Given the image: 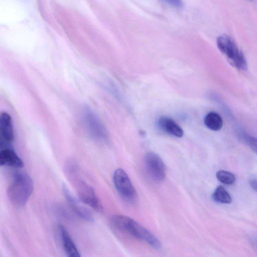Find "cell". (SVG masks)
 Masks as SVG:
<instances>
[{
	"label": "cell",
	"mask_w": 257,
	"mask_h": 257,
	"mask_svg": "<svg viewBox=\"0 0 257 257\" xmlns=\"http://www.w3.org/2000/svg\"><path fill=\"white\" fill-rule=\"evenodd\" d=\"M110 222L115 228L145 242L155 249H159L161 247L160 241L154 235L137 221L128 216L113 215L110 219Z\"/></svg>",
	"instance_id": "1"
},
{
	"label": "cell",
	"mask_w": 257,
	"mask_h": 257,
	"mask_svg": "<svg viewBox=\"0 0 257 257\" xmlns=\"http://www.w3.org/2000/svg\"><path fill=\"white\" fill-rule=\"evenodd\" d=\"M34 189L31 177L24 172L15 173L8 185L7 194L10 200L17 205H24Z\"/></svg>",
	"instance_id": "2"
},
{
	"label": "cell",
	"mask_w": 257,
	"mask_h": 257,
	"mask_svg": "<svg viewBox=\"0 0 257 257\" xmlns=\"http://www.w3.org/2000/svg\"><path fill=\"white\" fill-rule=\"evenodd\" d=\"M217 45L232 66L239 70H246L245 57L230 37L226 35L220 36L217 39Z\"/></svg>",
	"instance_id": "3"
},
{
	"label": "cell",
	"mask_w": 257,
	"mask_h": 257,
	"mask_svg": "<svg viewBox=\"0 0 257 257\" xmlns=\"http://www.w3.org/2000/svg\"><path fill=\"white\" fill-rule=\"evenodd\" d=\"M82 118L89 135L94 140L104 141L107 138L105 127L96 114L89 107L83 110Z\"/></svg>",
	"instance_id": "4"
},
{
	"label": "cell",
	"mask_w": 257,
	"mask_h": 257,
	"mask_svg": "<svg viewBox=\"0 0 257 257\" xmlns=\"http://www.w3.org/2000/svg\"><path fill=\"white\" fill-rule=\"evenodd\" d=\"M113 180L115 187L123 199L129 202L136 200L137 193L136 189L123 170L116 169L113 173Z\"/></svg>",
	"instance_id": "5"
},
{
	"label": "cell",
	"mask_w": 257,
	"mask_h": 257,
	"mask_svg": "<svg viewBox=\"0 0 257 257\" xmlns=\"http://www.w3.org/2000/svg\"><path fill=\"white\" fill-rule=\"evenodd\" d=\"M74 184L79 199L95 210L100 212L102 206L93 188L81 178L75 177Z\"/></svg>",
	"instance_id": "6"
},
{
	"label": "cell",
	"mask_w": 257,
	"mask_h": 257,
	"mask_svg": "<svg viewBox=\"0 0 257 257\" xmlns=\"http://www.w3.org/2000/svg\"><path fill=\"white\" fill-rule=\"evenodd\" d=\"M146 169L151 177L156 182L164 180L166 176V167L162 159L157 154L148 153L145 157Z\"/></svg>",
	"instance_id": "7"
},
{
	"label": "cell",
	"mask_w": 257,
	"mask_h": 257,
	"mask_svg": "<svg viewBox=\"0 0 257 257\" xmlns=\"http://www.w3.org/2000/svg\"><path fill=\"white\" fill-rule=\"evenodd\" d=\"M62 190L70 207L79 217L87 222L94 221V216L91 211L83 205V202L79 198H76L66 185H63Z\"/></svg>",
	"instance_id": "8"
},
{
	"label": "cell",
	"mask_w": 257,
	"mask_h": 257,
	"mask_svg": "<svg viewBox=\"0 0 257 257\" xmlns=\"http://www.w3.org/2000/svg\"><path fill=\"white\" fill-rule=\"evenodd\" d=\"M1 146L4 148H10L14 140L12 120L9 113L3 112L0 118Z\"/></svg>",
	"instance_id": "9"
},
{
	"label": "cell",
	"mask_w": 257,
	"mask_h": 257,
	"mask_svg": "<svg viewBox=\"0 0 257 257\" xmlns=\"http://www.w3.org/2000/svg\"><path fill=\"white\" fill-rule=\"evenodd\" d=\"M58 229L62 246L67 255L70 257H79V252L66 228L63 225H59Z\"/></svg>",
	"instance_id": "10"
},
{
	"label": "cell",
	"mask_w": 257,
	"mask_h": 257,
	"mask_svg": "<svg viewBox=\"0 0 257 257\" xmlns=\"http://www.w3.org/2000/svg\"><path fill=\"white\" fill-rule=\"evenodd\" d=\"M0 164L15 168L24 166L22 159L11 148H3L0 152Z\"/></svg>",
	"instance_id": "11"
},
{
	"label": "cell",
	"mask_w": 257,
	"mask_h": 257,
	"mask_svg": "<svg viewBox=\"0 0 257 257\" xmlns=\"http://www.w3.org/2000/svg\"><path fill=\"white\" fill-rule=\"evenodd\" d=\"M158 124L160 127L164 132L176 137L181 138L183 136L182 128L172 118L163 116L159 118Z\"/></svg>",
	"instance_id": "12"
},
{
	"label": "cell",
	"mask_w": 257,
	"mask_h": 257,
	"mask_svg": "<svg viewBox=\"0 0 257 257\" xmlns=\"http://www.w3.org/2000/svg\"><path fill=\"white\" fill-rule=\"evenodd\" d=\"M204 124L210 130L214 131L220 130L223 126V120L217 113L210 112L205 117Z\"/></svg>",
	"instance_id": "13"
},
{
	"label": "cell",
	"mask_w": 257,
	"mask_h": 257,
	"mask_svg": "<svg viewBox=\"0 0 257 257\" xmlns=\"http://www.w3.org/2000/svg\"><path fill=\"white\" fill-rule=\"evenodd\" d=\"M212 197L215 201L223 204H229L232 200L228 192L221 185L216 187Z\"/></svg>",
	"instance_id": "14"
},
{
	"label": "cell",
	"mask_w": 257,
	"mask_h": 257,
	"mask_svg": "<svg viewBox=\"0 0 257 257\" xmlns=\"http://www.w3.org/2000/svg\"><path fill=\"white\" fill-rule=\"evenodd\" d=\"M217 179L221 183L226 185L233 184L235 181V177L230 172L219 170L216 173Z\"/></svg>",
	"instance_id": "15"
},
{
	"label": "cell",
	"mask_w": 257,
	"mask_h": 257,
	"mask_svg": "<svg viewBox=\"0 0 257 257\" xmlns=\"http://www.w3.org/2000/svg\"><path fill=\"white\" fill-rule=\"evenodd\" d=\"M243 142L254 152L257 154V138L245 133L241 135Z\"/></svg>",
	"instance_id": "16"
},
{
	"label": "cell",
	"mask_w": 257,
	"mask_h": 257,
	"mask_svg": "<svg viewBox=\"0 0 257 257\" xmlns=\"http://www.w3.org/2000/svg\"><path fill=\"white\" fill-rule=\"evenodd\" d=\"M170 6L176 9H181L183 6L182 0H161Z\"/></svg>",
	"instance_id": "17"
},
{
	"label": "cell",
	"mask_w": 257,
	"mask_h": 257,
	"mask_svg": "<svg viewBox=\"0 0 257 257\" xmlns=\"http://www.w3.org/2000/svg\"><path fill=\"white\" fill-rule=\"evenodd\" d=\"M249 183L252 189L257 192V179H251L249 181Z\"/></svg>",
	"instance_id": "18"
},
{
	"label": "cell",
	"mask_w": 257,
	"mask_h": 257,
	"mask_svg": "<svg viewBox=\"0 0 257 257\" xmlns=\"http://www.w3.org/2000/svg\"><path fill=\"white\" fill-rule=\"evenodd\" d=\"M251 242L253 247L257 249V237L253 238Z\"/></svg>",
	"instance_id": "19"
}]
</instances>
